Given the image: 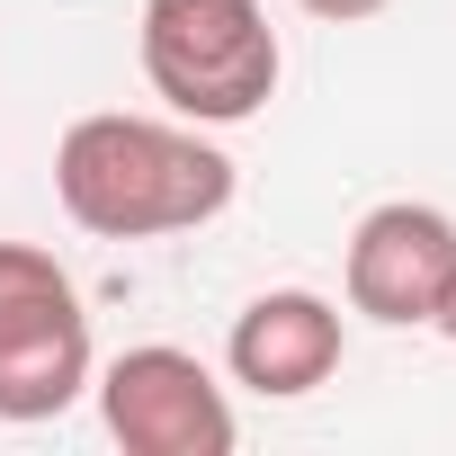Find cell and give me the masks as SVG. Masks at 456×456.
Segmentation results:
<instances>
[{"mask_svg": "<svg viewBox=\"0 0 456 456\" xmlns=\"http://www.w3.org/2000/svg\"><path fill=\"white\" fill-rule=\"evenodd\" d=\"M242 170L206 126L188 117H134V108H99L72 117L54 143V197L81 233L99 242H170L197 233L233 206Z\"/></svg>", "mask_w": 456, "mask_h": 456, "instance_id": "obj_1", "label": "cell"}, {"mask_svg": "<svg viewBox=\"0 0 456 456\" xmlns=\"http://www.w3.org/2000/svg\"><path fill=\"white\" fill-rule=\"evenodd\" d=\"M134 63L152 99L188 126H251L278 99L287 45L260 0H143Z\"/></svg>", "mask_w": 456, "mask_h": 456, "instance_id": "obj_2", "label": "cell"}, {"mask_svg": "<svg viewBox=\"0 0 456 456\" xmlns=\"http://www.w3.org/2000/svg\"><path fill=\"white\" fill-rule=\"evenodd\" d=\"M99 376L90 305L45 242H0V420H63Z\"/></svg>", "mask_w": 456, "mask_h": 456, "instance_id": "obj_3", "label": "cell"}, {"mask_svg": "<svg viewBox=\"0 0 456 456\" xmlns=\"http://www.w3.org/2000/svg\"><path fill=\"white\" fill-rule=\"evenodd\" d=\"M90 394H99V420L126 456H233V438H242L233 394L179 340H143V349L108 358L90 376Z\"/></svg>", "mask_w": 456, "mask_h": 456, "instance_id": "obj_4", "label": "cell"}, {"mask_svg": "<svg viewBox=\"0 0 456 456\" xmlns=\"http://www.w3.org/2000/svg\"><path fill=\"white\" fill-rule=\"evenodd\" d=\"M349 314L385 331H429L447 287H456V215L429 197H385L349 224V260H340Z\"/></svg>", "mask_w": 456, "mask_h": 456, "instance_id": "obj_5", "label": "cell"}, {"mask_svg": "<svg viewBox=\"0 0 456 456\" xmlns=\"http://www.w3.org/2000/svg\"><path fill=\"white\" fill-rule=\"evenodd\" d=\"M340 358H349V322L314 287H269L224 331V376L260 403H305L314 385L340 376Z\"/></svg>", "mask_w": 456, "mask_h": 456, "instance_id": "obj_6", "label": "cell"}, {"mask_svg": "<svg viewBox=\"0 0 456 456\" xmlns=\"http://www.w3.org/2000/svg\"><path fill=\"white\" fill-rule=\"evenodd\" d=\"M305 19H322V28H358V19H385L394 0H296Z\"/></svg>", "mask_w": 456, "mask_h": 456, "instance_id": "obj_7", "label": "cell"}, {"mask_svg": "<svg viewBox=\"0 0 456 456\" xmlns=\"http://www.w3.org/2000/svg\"><path fill=\"white\" fill-rule=\"evenodd\" d=\"M429 331H447V340H456V287H447V305H438V322H429Z\"/></svg>", "mask_w": 456, "mask_h": 456, "instance_id": "obj_8", "label": "cell"}]
</instances>
